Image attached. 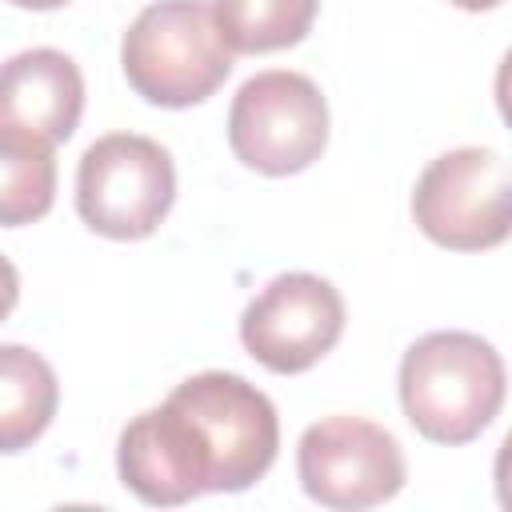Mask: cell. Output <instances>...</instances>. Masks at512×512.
Segmentation results:
<instances>
[{"label": "cell", "mask_w": 512, "mask_h": 512, "mask_svg": "<svg viewBox=\"0 0 512 512\" xmlns=\"http://www.w3.org/2000/svg\"><path fill=\"white\" fill-rule=\"evenodd\" d=\"M60 404V384L52 364L24 348V344H0V452H24L32 448Z\"/></svg>", "instance_id": "cell-11"}, {"label": "cell", "mask_w": 512, "mask_h": 512, "mask_svg": "<svg viewBox=\"0 0 512 512\" xmlns=\"http://www.w3.org/2000/svg\"><path fill=\"white\" fill-rule=\"evenodd\" d=\"M420 232L452 252H484L508 240L512 228V176L496 148H452L436 156L412 192Z\"/></svg>", "instance_id": "cell-5"}, {"label": "cell", "mask_w": 512, "mask_h": 512, "mask_svg": "<svg viewBox=\"0 0 512 512\" xmlns=\"http://www.w3.org/2000/svg\"><path fill=\"white\" fill-rule=\"evenodd\" d=\"M304 492L336 512L392 500L404 488V452L396 436L360 416H328L304 428L296 444Z\"/></svg>", "instance_id": "cell-7"}, {"label": "cell", "mask_w": 512, "mask_h": 512, "mask_svg": "<svg viewBox=\"0 0 512 512\" xmlns=\"http://www.w3.org/2000/svg\"><path fill=\"white\" fill-rule=\"evenodd\" d=\"M456 8H464V12H488V8H496L500 0H452Z\"/></svg>", "instance_id": "cell-16"}, {"label": "cell", "mask_w": 512, "mask_h": 512, "mask_svg": "<svg viewBox=\"0 0 512 512\" xmlns=\"http://www.w3.org/2000/svg\"><path fill=\"white\" fill-rule=\"evenodd\" d=\"M344 332L340 292L312 272H284L268 280L240 316V340L268 372L296 376L324 360Z\"/></svg>", "instance_id": "cell-8"}, {"label": "cell", "mask_w": 512, "mask_h": 512, "mask_svg": "<svg viewBox=\"0 0 512 512\" xmlns=\"http://www.w3.org/2000/svg\"><path fill=\"white\" fill-rule=\"evenodd\" d=\"M192 432L208 492H244L276 460L280 420L272 400L236 372H196L168 392Z\"/></svg>", "instance_id": "cell-3"}, {"label": "cell", "mask_w": 512, "mask_h": 512, "mask_svg": "<svg viewBox=\"0 0 512 512\" xmlns=\"http://www.w3.org/2000/svg\"><path fill=\"white\" fill-rule=\"evenodd\" d=\"M116 468H120V480L144 504H156V508H176L208 492L192 432L168 400L128 420V428L120 432Z\"/></svg>", "instance_id": "cell-9"}, {"label": "cell", "mask_w": 512, "mask_h": 512, "mask_svg": "<svg viewBox=\"0 0 512 512\" xmlns=\"http://www.w3.org/2000/svg\"><path fill=\"white\" fill-rule=\"evenodd\" d=\"M400 404L424 440L468 444L504 404V360L476 332H428L400 360Z\"/></svg>", "instance_id": "cell-1"}, {"label": "cell", "mask_w": 512, "mask_h": 512, "mask_svg": "<svg viewBox=\"0 0 512 512\" xmlns=\"http://www.w3.org/2000/svg\"><path fill=\"white\" fill-rule=\"evenodd\" d=\"M16 8H32V12H52V8H64L68 0H8Z\"/></svg>", "instance_id": "cell-15"}, {"label": "cell", "mask_w": 512, "mask_h": 512, "mask_svg": "<svg viewBox=\"0 0 512 512\" xmlns=\"http://www.w3.org/2000/svg\"><path fill=\"white\" fill-rule=\"evenodd\" d=\"M84 112V76L56 48H28L0 64V128L48 140H68Z\"/></svg>", "instance_id": "cell-10"}, {"label": "cell", "mask_w": 512, "mask_h": 512, "mask_svg": "<svg viewBox=\"0 0 512 512\" xmlns=\"http://www.w3.org/2000/svg\"><path fill=\"white\" fill-rule=\"evenodd\" d=\"M176 200V168L164 144L108 132L84 148L76 168V212L108 240H144Z\"/></svg>", "instance_id": "cell-4"}, {"label": "cell", "mask_w": 512, "mask_h": 512, "mask_svg": "<svg viewBox=\"0 0 512 512\" xmlns=\"http://www.w3.org/2000/svg\"><path fill=\"white\" fill-rule=\"evenodd\" d=\"M120 64L148 104L192 108L228 80L232 48L204 0H156L128 24Z\"/></svg>", "instance_id": "cell-2"}, {"label": "cell", "mask_w": 512, "mask_h": 512, "mask_svg": "<svg viewBox=\"0 0 512 512\" xmlns=\"http://www.w3.org/2000/svg\"><path fill=\"white\" fill-rule=\"evenodd\" d=\"M16 300H20V272L8 256H0V320L16 308Z\"/></svg>", "instance_id": "cell-14"}, {"label": "cell", "mask_w": 512, "mask_h": 512, "mask_svg": "<svg viewBox=\"0 0 512 512\" xmlns=\"http://www.w3.org/2000/svg\"><path fill=\"white\" fill-rule=\"evenodd\" d=\"M228 144L264 176L304 172L328 148V100L304 72H256L232 96Z\"/></svg>", "instance_id": "cell-6"}, {"label": "cell", "mask_w": 512, "mask_h": 512, "mask_svg": "<svg viewBox=\"0 0 512 512\" xmlns=\"http://www.w3.org/2000/svg\"><path fill=\"white\" fill-rule=\"evenodd\" d=\"M56 200V156L48 140L0 128V224L20 228L48 216Z\"/></svg>", "instance_id": "cell-12"}, {"label": "cell", "mask_w": 512, "mask_h": 512, "mask_svg": "<svg viewBox=\"0 0 512 512\" xmlns=\"http://www.w3.org/2000/svg\"><path fill=\"white\" fill-rule=\"evenodd\" d=\"M320 0H212V20L232 52H280L308 36Z\"/></svg>", "instance_id": "cell-13"}]
</instances>
